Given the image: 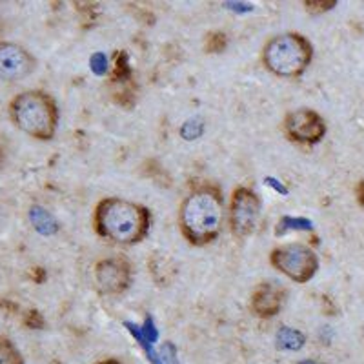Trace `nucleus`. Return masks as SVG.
I'll return each instance as SVG.
<instances>
[{"instance_id":"obj_9","label":"nucleus","mask_w":364,"mask_h":364,"mask_svg":"<svg viewBox=\"0 0 364 364\" xmlns=\"http://www.w3.org/2000/svg\"><path fill=\"white\" fill-rule=\"evenodd\" d=\"M95 281L100 290L108 295H119L128 290L132 282V268L128 261L115 257L100 261L95 268Z\"/></svg>"},{"instance_id":"obj_5","label":"nucleus","mask_w":364,"mask_h":364,"mask_svg":"<svg viewBox=\"0 0 364 364\" xmlns=\"http://www.w3.org/2000/svg\"><path fill=\"white\" fill-rule=\"evenodd\" d=\"M272 264L295 282H308L318 268L317 255L310 246L284 245L272 252Z\"/></svg>"},{"instance_id":"obj_12","label":"nucleus","mask_w":364,"mask_h":364,"mask_svg":"<svg viewBox=\"0 0 364 364\" xmlns=\"http://www.w3.org/2000/svg\"><path fill=\"white\" fill-rule=\"evenodd\" d=\"M277 343L279 348H282V350H299L304 344V336H302L301 331L284 326L279 330Z\"/></svg>"},{"instance_id":"obj_1","label":"nucleus","mask_w":364,"mask_h":364,"mask_svg":"<svg viewBox=\"0 0 364 364\" xmlns=\"http://www.w3.org/2000/svg\"><path fill=\"white\" fill-rule=\"evenodd\" d=\"M149 220V211L144 206L122 199H104L95 211L99 235L119 245H135L144 239Z\"/></svg>"},{"instance_id":"obj_16","label":"nucleus","mask_w":364,"mask_h":364,"mask_svg":"<svg viewBox=\"0 0 364 364\" xmlns=\"http://www.w3.org/2000/svg\"><path fill=\"white\" fill-rule=\"evenodd\" d=\"M129 77V68L126 63V53L117 55V66H115V80H126Z\"/></svg>"},{"instance_id":"obj_18","label":"nucleus","mask_w":364,"mask_h":364,"mask_svg":"<svg viewBox=\"0 0 364 364\" xmlns=\"http://www.w3.org/2000/svg\"><path fill=\"white\" fill-rule=\"evenodd\" d=\"M106 66H108V60H106L102 53H95L91 57V70L95 71L97 75L106 73Z\"/></svg>"},{"instance_id":"obj_8","label":"nucleus","mask_w":364,"mask_h":364,"mask_svg":"<svg viewBox=\"0 0 364 364\" xmlns=\"http://www.w3.org/2000/svg\"><path fill=\"white\" fill-rule=\"evenodd\" d=\"M35 70V58L22 46L0 42V80L15 82Z\"/></svg>"},{"instance_id":"obj_13","label":"nucleus","mask_w":364,"mask_h":364,"mask_svg":"<svg viewBox=\"0 0 364 364\" xmlns=\"http://www.w3.org/2000/svg\"><path fill=\"white\" fill-rule=\"evenodd\" d=\"M0 364H24L21 352L8 337H0Z\"/></svg>"},{"instance_id":"obj_3","label":"nucleus","mask_w":364,"mask_h":364,"mask_svg":"<svg viewBox=\"0 0 364 364\" xmlns=\"http://www.w3.org/2000/svg\"><path fill=\"white\" fill-rule=\"evenodd\" d=\"M9 115L18 129L41 141L51 139L57 129V104L44 91H24L15 97L9 106Z\"/></svg>"},{"instance_id":"obj_6","label":"nucleus","mask_w":364,"mask_h":364,"mask_svg":"<svg viewBox=\"0 0 364 364\" xmlns=\"http://www.w3.org/2000/svg\"><path fill=\"white\" fill-rule=\"evenodd\" d=\"M261 217V200L248 188H239L233 191L230 220L237 237H248L253 233Z\"/></svg>"},{"instance_id":"obj_14","label":"nucleus","mask_w":364,"mask_h":364,"mask_svg":"<svg viewBox=\"0 0 364 364\" xmlns=\"http://www.w3.org/2000/svg\"><path fill=\"white\" fill-rule=\"evenodd\" d=\"M228 41L226 35L220 31H213V33L206 35V51L208 53H220L226 48Z\"/></svg>"},{"instance_id":"obj_17","label":"nucleus","mask_w":364,"mask_h":364,"mask_svg":"<svg viewBox=\"0 0 364 364\" xmlns=\"http://www.w3.org/2000/svg\"><path fill=\"white\" fill-rule=\"evenodd\" d=\"M24 324L29 328H35V330H41V328L44 326V317H42L37 310H31L26 314Z\"/></svg>"},{"instance_id":"obj_10","label":"nucleus","mask_w":364,"mask_h":364,"mask_svg":"<svg viewBox=\"0 0 364 364\" xmlns=\"http://www.w3.org/2000/svg\"><path fill=\"white\" fill-rule=\"evenodd\" d=\"M282 295L284 291L275 284L262 282L255 288L252 295V310L259 317H273L282 306Z\"/></svg>"},{"instance_id":"obj_4","label":"nucleus","mask_w":364,"mask_h":364,"mask_svg":"<svg viewBox=\"0 0 364 364\" xmlns=\"http://www.w3.org/2000/svg\"><path fill=\"white\" fill-rule=\"evenodd\" d=\"M311 60V44L299 33L273 37L264 48V64L279 77H299Z\"/></svg>"},{"instance_id":"obj_11","label":"nucleus","mask_w":364,"mask_h":364,"mask_svg":"<svg viewBox=\"0 0 364 364\" xmlns=\"http://www.w3.org/2000/svg\"><path fill=\"white\" fill-rule=\"evenodd\" d=\"M29 219L33 223L35 230H37L38 233H42V235H53L58 230L57 220L41 206H33L29 210Z\"/></svg>"},{"instance_id":"obj_7","label":"nucleus","mask_w":364,"mask_h":364,"mask_svg":"<svg viewBox=\"0 0 364 364\" xmlns=\"http://www.w3.org/2000/svg\"><path fill=\"white\" fill-rule=\"evenodd\" d=\"M284 129L290 139L304 144H315L326 133L324 120L311 109H297L284 120Z\"/></svg>"},{"instance_id":"obj_20","label":"nucleus","mask_w":364,"mask_h":364,"mask_svg":"<svg viewBox=\"0 0 364 364\" xmlns=\"http://www.w3.org/2000/svg\"><path fill=\"white\" fill-rule=\"evenodd\" d=\"M357 200L360 206H364V181L359 182V186H357Z\"/></svg>"},{"instance_id":"obj_22","label":"nucleus","mask_w":364,"mask_h":364,"mask_svg":"<svg viewBox=\"0 0 364 364\" xmlns=\"http://www.w3.org/2000/svg\"><path fill=\"white\" fill-rule=\"evenodd\" d=\"M97 364H122V363H120L119 359H113V357H109V359L99 360V363H97Z\"/></svg>"},{"instance_id":"obj_2","label":"nucleus","mask_w":364,"mask_h":364,"mask_svg":"<svg viewBox=\"0 0 364 364\" xmlns=\"http://www.w3.org/2000/svg\"><path fill=\"white\" fill-rule=\"evenodd\" d=\"M223 197L215 188L195 190L181 206L182 233L193 245L215 239L223 226Z\"/></svg>"},{"instance_id":"obj_19","label":"nucleus","mask_w":364,"mask_h":364,"mask_svg":"<svg viewBox=\"0 0 364 364\" xmlns=\"http://www.w3.org/2000/svg\"><path fill=\"white\" fill-rule=\"evenodd\" d=\"M336 4H337L336 0H330V2H306V8L308 11L311 13H323V11H328V9H331Z\"/></svg>"},{"instance_id":"obj_21","label":"nucleus","mask_w":364,"mask_h":364,"mask_svg":"<svg viewBox=\"0 0 364 364\" xmlns=\"http://www.w3.org/2000/svg\"><path fill=\"white\" fill-rule=\"evenodd\" d=\"M31 275H35V281H37V282H42L46 279V273H44V269H42V268H35L33 272H31Z\"/></svg>"},{"instance_id":"obj_15","label":"nucleus","mask_w":364,"mask_h":364,"mask_svg":"<svg viewBox=\"0 0 364 364\" xmlns=\"http://www.w3.org/2000/svg\"><path fill=\"white\" fill-rule=\"evenodd\" d=\"M203 129H204L203 122H200L199 119H193V120H188L186 124L182 126L181 133L186 141H193V139H199V136L203 135Z\"/></svg>"}]
</instances>
